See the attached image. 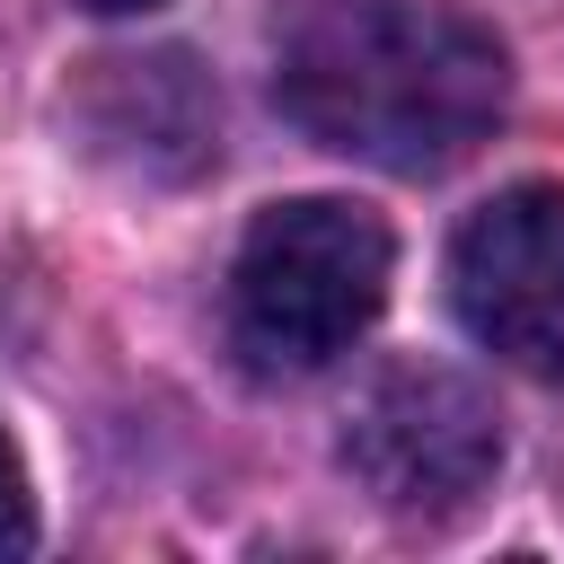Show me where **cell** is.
Masks as SVG:
<instances>
[{"instance_id": "6", "label": "cell", "mask_w": 564, "mask_h": 564, "mask_svg": "<svg viewBox=\"0 0 564 564\" xmlns=\"http://www.w3.org/2000/svg\"><path fill=\"white\" fill-rule=\"evenodd\" d=\"M26 546H35V485H26V458H18V441L0 423V564L26 555Z\"/></svg>"}, {"instance_id": "5", "label": "cell", "mask_w": 564, "mask_h": 564, "mask_svg": "<svg viewBox=\"0 0 564 564\" xmlns=\"http://www.w3.org/2000/svg\"><path fill=\"white\" fill-rule=\"evenodd\" d=\"M79 132L132 176H194L212 159V88L185 53H115L79 79Z\"/></svg>"}, {"instance_id": "7", "label": "cell", "mask_w": 564, "mask_h": 564, "mask_svg": "<svg viewBox=\"0 0 564 564\" xmlns=\"http://www.w3.org/2000/svg\"><path fill=\"white\" fill-rule=\"evenodd\" d=\"M79 9H97V18H141V9H159V0H79Z\"/></svg>"}, {"instance_id": "4", "label": "cell", "mask_w": 564, "mask_h": 564, "mask_svg": "<svg viewBox=\"0 0 564 564\" xmlns=\"http://www.w3.org/2000/svg\"><path fill=\"white\" fill-rule=\"evenodd\" d=\"M449 308L494 361L564 379V185H502L458 220Z\"/></svg>"}, {"instance_id": "2", "label": "cell", "mask_w": 564, "mask_h": 564, "mask_svg": "<svg viewBox=\"0 0 564 564\" xmlns=\"http://www.w3.org/2000/svg\"><path fill=\"white\" fill-rule=\"evenodd\" d=\"M388 220L344 194L264 203L229 264V344L256 379H308L352 352L388 300Z\"/></svg>"}, {"instance_id": "1", "label": "cell", "mask_w": 564, "mask_h": 564, "mask_svg": "<svg viewBox=\"0 0 564 564\" xmlns=\"http://www.w3.org/2000/svg\"><path fill=\"white\" fill-rule=\"evenodd\" d=\"M273 97L335 159L441 176L502 123L511 53L449 0H308L273 53Z\"/></svg>"}, {"instance_id": "3", "label": "cell", "mask_w": 564, "mask_h": 564, "mask_svg": "<svg viewBox=\"0 0 564 564\" xmlns=\"http://www.w3.org/2000/svg\"><path fill=\"white\" fill-rule=\"evenodd\" d=\"M335 449L379 511L441 520V511H467L502 467V414L467 370L414 352V361H379L352 388Z\"/></svg>"}]
</instances>
